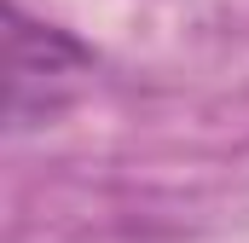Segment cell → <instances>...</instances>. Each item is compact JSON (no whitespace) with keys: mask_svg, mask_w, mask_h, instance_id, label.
Wrapping results in <instances>:
<instances>
[{"mask_svg":"<svg viewBox=\"0 0 249 243\" xmlns=\"http://www.w3.org/2000/svg\"><path fill=\"white\" fill-rule=\"evenodd\" d=\"M87 69L93 52L75 35H64L58 23H35L18 0L6 6V122L18 133L47 127L75 99Z\"/></svg>","mask_w":249,"mask_h":243,"instance_id":"1","label":"cell"}]
</instances>
